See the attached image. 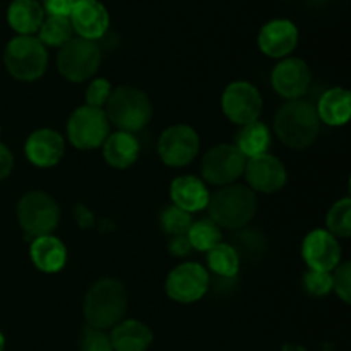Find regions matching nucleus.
<instances>
[{
	"label": "nucleus",
	"instance_id": "4",
	"mask_svg": "<svg viewBox=\"0 0 351 351\" xmlns=\"http://www.w3.org/2000/svg\"><path fill=\"white\" fill-rule=\"evenodd\" d=\"M106 119L122 132H139L153 117L149 96L132 86H120L113 89L106 101Z\"/></svg>",
	"mask_w": 351,
	"mask_h": 351
},
{
	"label": "nucleus",
	"instance_id": "11",
	"mask_svg": "<svg viewBox=\"0 0 351 351\" xmlns=\"http://www.w3.org/2000/svg\"><path fill=\"white\" fill-rule=\"evenodd\" d=\"M221 108L226 119L237 125L256 122L263 110L259 89L247 81H235L226 86L221 96Z\"/></svg>",
	"mask_w": 351,
	"mask_h": 351
},
{
	"label": "nucleus",
	"instance_id": "35",
	"mask_svg": "<svg viewBox=\"0 0 351 351\" xmlns=\"http://www.w3.org/2000/svg\"><path fill=\"white\" fill-rule=\"evenodd\" d=\"M332 290L338 293L345 304L351 302V264L343 263L339 264L332 274Z\"/></svg>",
	"mask_w": 351,
	"mask_h": 351
},
{
	"label": "nucleus",
	"instance_id": "39",
	"mask_svg": "<svg viewBox=\"0 0 351 351\" xmlns=\"http://www.w3.org/2000/svg\"><path fill=\"white\" fill-rule=\"evenodd\" d=\"M3 348H5V338H3V335L0 332V351H3Z\"/></svg>",
	"mask_w": 351,
	"mask_h": 351
},
{
	"label": "nucleus",
	"instance_id": "25",
	"mask_svg": "<svg viewBox=\"0 0 351 351\" xmlns=\"http://www.w3.org/2000/svg\"><path fill=\"white\" fill-rule=\"evenodd\" d=\"M235 146L247 160L267 153L271 146L269 129H267L266 123L259 122V120L242 125L240 132L237 134Z\"/></svg>",
	"mask_w": 351,
	"mask_h": 351
},
{
	"label": "nucleus",
	"instance_id": "13",
	"mask_svg": "<svg viewBox=\"0 0 351 351\" xmlns=\"http://www.w3.org/2000/svg\"><path fill=\"white\" fill-rule=\"evenodd\" d=\"M302 257L308 269L332 273L341 264V247L328 230H312L302 243Z\"/></svg>",
	"mask_w": 351,
	"mask_h": 351
},
{
	"label": "nucleus",
	"instance_id": "20",
	"mask_svg": "<svg viewBox=\"0 0 351 351\" xmlns=\"http://www.w3.org/2000/svg\"><path fill=\"white\" fill-rule=\"evenodd\" d=\"M29 257L41 273L53 274L64 269L67 263V249L64 242L53 235L36 237L31 242Z\"/></svg>",
	"mask_w": 351,
	"mask_h": 351
},
{
	"label": "nucleus",
	"instance_id": "17",
	"mask_svg": "<svg viewBox=\"0 0 351 351\" xmlns=\"http://www.w3.org/2000/svg\"><path fill=\"white\" fill-rule=\"evenodd\" d=\"M257 43L267 57L285 58L297 48L298 27L288 19H273L261 27Z\"/></svg>",
	"mask_w": 351,
	"mask_h": 351
},
{
	"label": "nucleus",
	"instance_id": "2",
	"mask_svg": "<svg viewBox=\"0 0 351 351\" xmlns=\"http://www.w3.org/2000/svg\"><path fill=\"white\" fill-rule=\"evenodd\" d=\"M127 311V291L122 281L103 278L88 290L84 298V317L91 328H113L122 321Z\"/></svg>",
	"mask_w": 351,
	"mask_h": 351
},
{
	"label": "nucleus",
	"instance_id": "5",
	"mask_svg": "<svg viewBox=\"0 0 351 351\" xmlns=\"http://www.w3.org/2000/svg\"><path fill=\"white\" fill-rule=\"evenodd\" d=\"M3 64L14 79L33 82L48 67L47 47L36 36H16L7 43Z\"/></svg>",
	"mask_w": 351,
	"mask_h": 351
},
{
	"label": "nucleus",
	"instance_id": "12",
	"mask_svg": "<svg viewBox=\"0 0 351 351\" xmlns=\"http://www.w3.org/2000/svg\"><path fill=\"white\" fill-rule=\"evenodd\" d=\"M167 295L178 304H194L201 300L209 288V274L201 264L182 263L167 278Z\"/></svg>",
	"mask_w": 351,
	"mask_h": 351
},
{
	"label": "nucleus",
	"instance_id": "24",
	"mask_svg": "<svg viewBox=\"0 0 351 351\" xmlns=\"http://www.w3.org/2000/svg\"><path fill=\"white\" fill-rule=\"evenodd\" d=\"M45 19V9L38 0H12L7 9V21L19 36H33Z\"/></svg>",
	"mask_w": 351,
	"mask_h": 351
},
{
	"label": "nucleus",
	"instance_id": "23",
	"mask_svg": "<svg viewBox=\"0 0 351 351\" xmlns=\"http://www.w3.org/2000/svg\"><path fill=\"white\" fill-rule=\"evenodd\" d=\"M319 120L326 125H346L351 117V95L345 88H331L321 96L315 106Z\"/></svg>",
	"mask_w": 351,
	"mask_h": 351
},
{
	"label": "nucleus",
	"instance_id": "19",
	"mask_svg": "<svg viewBox=\"0 0 351 351\" xmlns=\"http://www.w3.org/2000/svg\"><path fill=\"white\" fill-rule=\"evenodd\" d=\"M170 197L173 201V206L192 215V213L208 208L211 195H209L208 187L201 178L194 177V175H184V177H178L171 182Z\"/></svg>",
	"mask_w": 351,
	"mask_h": 351
},
{
	"label": "nucleus",
	"instance_id": "31",
	"mask_svg": "<svg viewBox=\"0 0 351 351\" xmlns=\"http://www.w3.org/2000/svg\"><path fill=\"white\" fill-rule=\"evenodd\" d=\"M161 226H163L165 232L168 235L173 237H180V235H187L189 228L194 221H192V216L189 213H185L184 209L177 208V206H170V208L165 209L161 213Z\"/></svg>",
	"mask_w": 351,
	"mask_h": 351
},
{
	"label": "nucleus",
	"instance_id": "34",
	"mask_svg": "<svg viewBox=\"0 0 351 351\" xmlns=\"http://www.w3.org/2000/svg\"><path fill=\"white\" fill-rule=\"evenodd\" d=\"M112 91V84L106 79H95L86 89V105L93 108H101L103 105H106Z\"/></svg>",
	"mask_w": 351,
	"mask_h": 351
},
{
	"label": "nucleus",
	"instance_id": "37",
	"mask_svg": "<svg viewBox=\"0 0 351 351\" xmlns=\"http://www.w3.org/2000/svg\"><path fill=\"white\" fill-rule=\"evenodd\" d=\"M14 168V156L5 144L0 143V182L5 180Z\"/></svg>",
	"mask_w": 351,
	"mask_h": 351
},
{
	"label": "nucleus",
	"instance_id": "30",
	"mask_svg": "<svg viewBox=\"0 0 351 351\" xmlns=\"http://www.w3.org/2000/svg\"><path fill=\"white\" fill-rule=\"evenodd\" d=\"M328 232L336 239H348L351 235V199H339L328 211Z\"/></svg>",
	"mask_w": 351,
	"mask_h": 351
},
{
	"label": "nucleus",
	"instance_id": "15",
	"mask_svg": "<svg viewBox=\"0 0 351 351\" xmlns=\"http://www.w3.org/2000/svg\"><path fill=\"white\" fill-rule=\"evenodd\" d=\"M243 173L247 175L250 189L263 194H274L281 191L288 177L285 165L269 153L249 158Z\"/></svg>",
	"mask_w": 351,
	"mask_h": 351
},
{
	"label": "nucleus",
	"instance_id": "9",
	"mask_svg": "<svg viewBox=\"0 0 351 351\" xmlns=\"http://www.w3.org/2000/svg\"><path fill=\"white\" fill-rule=\"evenodd\" d=\"M108 130L110 122L105 112L101 108H93L88 105L74 110L67 122L69 141L82 151L103 146L108 137Z\"/></svg>",
	"mask_w": 351,
	"mask_h": 351
},
{
	"label": "nucleus",
	"instance_id": "10",
	"mask_svg": "<svg viewBox=\"0 0 351 351\" xmlns=\"http://www.w3.org/2000/svg\"><path fill=\"white\" fill-rule=\"evenodd\" d=\"M201 147L199 134L185 123L171 125L161 134L158 143V154L167 167L182 168L195 160Z\"/></svg>",
	"mask_w": 351,
	"mask_h": 351
},
{
	"label": "nucleus",
	"instance_id": "28",
	"mask_svg": "<svg viewBox=\"0 0 351 351\" xmlns=\"http://www.w3.org/2000/svg\"><path fill=\"white\" fill-rule=\"evenodd\" d=\"M208 264L218 276L233 278L239 273L240 257L230 243L219 242L208 252Z\"/></svg>",
	"mask_w": 351,
	"mask_h": 351
},
{
	"label": "nucleus",
	"instance_id": "27",
	"mask_svg": "<svg viewBox=\"0 0 351 351\" xmlns=\"http://www.w3.org/2000/svg\"><path fill=\"white\" fill-rule=\"evenodd\" d=\"M223 239L221 228L213 219H199L191 225L187 232V240L192 249L199 252H209L215 245H218Z\"/></svg>",
	"mask_w": 351,
	"mask_h": 351
},
{
	"label": "nucleus",
	"instance_id": "7",
	"mask_svg": "<svg viewBox=\"0 0 351 351\" xmlns=\"http://www.w3.org/2000/svg\"><path fill=\"white\" fill-rule=\"evenodd\" d=\"M101 64V50L96 41L72 38L60 48L57 57L58 72L71 82L91 79Z\"/></svg>",
	"mask_w": 351,
	"mask_h": 351
},
{
	"label": "nucleus",
	"instance_id": "22",
	"mask_svg": "<svg viewBox=\"0 0 351 351\" xmlns=\"http://www.w3.org/2000/svg\"><path fill=\"white\" fill-rule=\"evenodd\" d=\"M139 153L141 146L137 137L134 134L122 132V130L108 136L103 143V156H105L106 163L119 170L132 167L139 158Z\"/></svg>",
	"mask_w": 351,
	"mask_h": 351
},
{
	"label": "nucleus",
	"instance_id": "16",
	"mask_svg": "<svg viewBox=\"0 0 351 351\" xmlns=\"http://www.w3.org/2000/svg\"><path fill=\"white\" fill-rule=\"evenodd\" d=\"M69 21L79 38L96 41L108 31L110 14L99 0H79L69 16Z\"/></svg>",
	"mask_w": 351,
	"mask_h": 351
},
{
	"label": "nucleus",
	"instance_id": "32",
	"mask_svg": "<svg viewBox=\"0 0 351 351\" xmlns=\"http://www.w3.org/2000/svg\"><path fill=\"white\" fill-rule=\"evenodd\" d=\"M304 288L314 297H324L332 291V274L324 271L308 269L304 276Z\"/></svg>",
	"mask_w": 351,
	"mask_h": 351
},
{
	"label": "nucleus",
	"instance_id": "26",
	"mask_svg": "<svg viewBox=\"0 0 351 351\" xmlns=\"http://www.w3.org/2000/svg\"><path fill=\"white\" fill-rule=\"evenodd\" d=\"M72 24L69 17H58V16H48L45 17L41 23L40 29H38V40L45 45V47H64L65 43L72 40Z\"/></svg>",
	"mask_w": 351,
	"mask_h": 351
},
{
	"label": "nucleus",
	"instance_id": "14",
	"mask_svg": "<svg viewBox=\"0 0 351 351\" xmlns=\"http://www.w3.org/2000/svg\"><path fill=\"white\" fill-rule=\"evenodd\" d=\"M273 88L281 98L300 99L312 82V72L302 58H283L271 74Z\"/></svg>",
	"mask_w": 351,
	"mask_h": 351
},
{
	"label": "nucleus",
	"instance_id": "21",
	"mask_svg": "<svg viewBox=\"0 0 351 351\" xmlns=\"http://www.w3.org/2000/svg\"><path fill=\"white\" fill-rule=\"evenodd\" d=\"M110 343L115 351H147L153 343V332L144 322L129 319L113 326Z\"/></svg>",
	"mask_w": 351,
	"mask_h": 351
},
{
	"label": "nucleus",
	"instance_id": "29",
	"mask_svg": "<svg viewBox=\"0 0 351 351\" xmlns=\"http://www.w3.org/2000/svg\"><path fill=\"white\" fill-rule=\"evenodd\" d=\"M230 245L239 254L240 261H242V257L254 261L259 259L264 250H266V239H264V235L259 230L240 228L233 235V240Z\"/></svg>",
	"mask_w": 351,
	"mask_h": 351
},
{
	"label": "nucleus",
	"instance_id": "1",
	"mask_svg": "<svg viewBox=\"0 0 351 351\" xmlns=\"http://www.w3.org/2000/svg\"><path fill=\"white\" fill-rule=\"evenodd\" d=\"M321 120L315 106L304 99H291L278 110L274 117V132L290 149L302 151L319 136Z\"/></svg>",
	"mask_w": 351,
	"mask_h": 351
},
{
	"label": "nucleus",
	"instance_id": "3",
	"mask_svg": "<svg viewBox=\"0 0 351 351\" xmlns=\"http://www.w3.org/2000/svg\"><path fill=\"white\" fill-rule=\"evenodd\" d=\"M208 209L219 228H245L257 211L256 192L247 185H226L209 197Z\"/></svg>",
	"mask_w": 351,
	"mask_h": 351
},
{
	"label": "nucleus",
	"instance_id": "8",
	"mask_svg": "<svg viewBox=\"0 0 351 351\" xmlns=\"http://www.w3.org/2000/svg\"><path fill=\"white\" fill-rule=\"evenodd\" d=\"M247 158L237 149L235 144H218L202 156L201 173L208 184L232 185L245 171Z\"/></svg>",
	"mask_w": 351,
	"mask_h": 351
},
{
	"label": "nucleus",
	"instance_id": "33",
	"mask_svg": "<svg viewBox=\"0 0 351 351\" xmlns=\"http://www.w3.org/2000/svg\"><path fill=\"white\" fill-rule=\"evenodd\" d=\"M81 351H113L110 336L96 328H86L81 338Z\"/></svg>",
	"mask_w": 351,
	"mask_h": 351
},
{
	"label": "nucleus",
	"instance_id": "36",
	"mask_svg": "<svg viewBox=\"0 0 351 351\" xmlns=\"http://www.w3.org/2000/svg\"><path fill=\"white\" fill-rule=\"evenodd\" d=\"M77 2L79 0H45L43 9L47 10L48 16L69 17Z\"/></svg>",
	"mask_w": 351,
	"mask_h": 351
},
{
	"label": "nucleus",
	"instance_id": "6",
	"mask_svg": "<svg viewBox=\"0 0 351 351\" xmlns=\"http://www.w3.org/2000/svg\"><path fill=\"white\" fill-rule=\"evenodd\" d=\"M17 221L33 239L51 235L60 221V208L47 192L29 191L17 202Z\"/></svg>",
	"mask_w": 351,
	"mask_h": 351
},
{
	"label": "nucleus",
	"instance_id": "38",
	"mask_svg": "<svg viewBox=\"0 0 351 351\" xmlns=\"http://www.w3.org/2000/svg\"><path fill=\"white\" fill-rule=\"evenodd\" d=\"M192 247L189 243L187 235H180V237H173V240L170 242V252L175 254V256H187L191 254Z\"/></svg>",
	"mask_w": 351,
	"mask_h": 351
},
{
	"label": "nucleus",
	"instance_id": "18",
	"mask_svg": "<svg viewBox=\"0 0 351 351\" xmlns=\"http://www.w3.org/2000/svg\"><path fill=\"white\" fill-rule=\"evenodd\" d=\"M24 153L31 165L38 168H51L65 154V141L57 130L38 129L26 139Z\"/></svg>",
	"mask_w": 351,
	"mask_h": 351
}]
</instances>
